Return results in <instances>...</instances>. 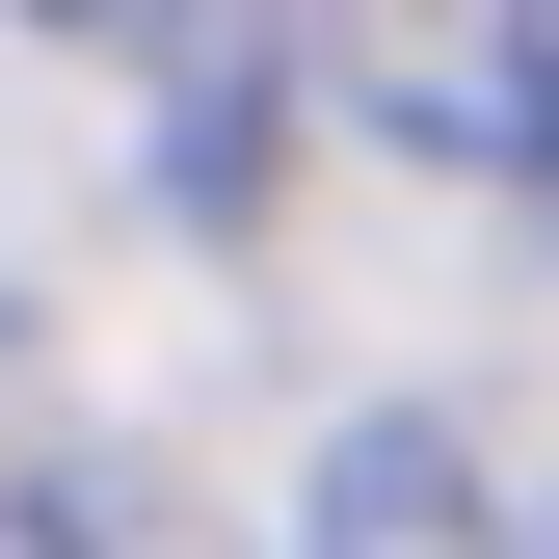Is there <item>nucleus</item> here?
<instances>
[{
    "label": "nucleus",
    "mask_w": 559,
    "mask_h": 559,
    "mask_svg": "<svg viewBox=\"0 0 559 559\" xmlns=\"http://www.w3.org/2000/svg\"><path fill=\"white\" fill-rule=\"evenodd\" d=\"M346 107L400 160H479V187H559V0H346Z\"/></svg>",
    "instance_id": "1"
},
{
    "label": "nucleus",
    "mask_w": 559,
    "mask_h": 559,
    "mask_svg": "<svg viewBox=\"0 0 559 559\" xmlns=\"http://www.w3.org/2000/svg\"><path fill=\"white\" fill-rule=\"evenodd\" d=\"M320 559H479L453 453H427V427H373V453H346V507H320Z\"/></svg>",
    "instance_id": "2"
},
{
    "label": "nucleus",
    "mask_w": 559,
    "mask_h": 559,
    "mask_svg": "<svg viewBox=\"0 0 559 559\" xmlns=\"http://www.w3.org/2000/svg\"><path fill=\"white\" fill-rule=\"evenodd\" d=\"M27 27H160V0H27Z\"/></svg>",
    "instance_id": "3"
}]
</instances>
